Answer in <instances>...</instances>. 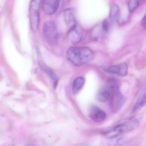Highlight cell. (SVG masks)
<instances>
[{"instance_id":"cell-18","label":"cell","mask_w":146,"mask_h":146,"mask_svg":"<svg viewBox=\"0 0 146 146\" xmlns=\"http://www.w3.org/2000/svg\"><path fill=\"white\" fill-rule=\"evenodd\" d=\"M141 24L143 27L146 29V14L142 20Z\"/></svg>"},{"instance_id":"cell-17","label":"cell","mask_w":146,"mask_h":146,"mask_svg":"<svg viewBox=\"0 0 146 146\" xmlns=\"http://www.w3.org/2000/svg\"><path fill=\"white\" fill-rule=\"evenodd\" d=\"M102 28L105 32H108L109 28V24L108 20H105L102 22Z\"/></svg>"},{"instance_id":"cell-14","label":"cell","mask_w":146,"mask_h":146,"mask_svg":"<svg viewBox=\"0 0 146 146\" xmlns=\"http://www.w3.org/2000/svg\"><path fill=\"white\" fill-rule=\"evenodd\" d=\"M41 66L42 68L43 69V70L48 75V76L51 77V78L53 80L54 82V85H56L57 84V82H58V78H57V76H56L55 74L52 71L51 69L50 68H48L47 66H46L44 64H42V63H40Z\"/></svg>"},{"instance_id":"cell-6","label":"cell","mask_w":146,"mask_h":146,"mask_svg":"<svg viewBox=\"0 0 146 146\" xmlns=\"http://www.w3.org/2000/svg\"><path fill=\"white\" fill-rule=\"evenodd\" d=\"M104 70L108 73L124 76L128 73V66L126 63H122L105 67Z\"/></svg>"},{"instance_id":"cell-3","label":"cell","mask_w":146,"mask_h":146,"mask_svg":"<svg viewBox=\"0 0 146 146\" xmlns=\"http://www.w3.org/2000/svg\"><path fill=\"white\" fill-rule=\"evenodd\" d=\"M139 122L133 118L126 119L109 130L106 131L105 135L108 138H113L127 132L132 131L139 126Z\"/></svg>"},{"instance_id":"cell-5","label":"cell","mask_w":146,"mask_h":146,"mask_svg":"<svg viewBox=\"0 0 146 146\" xmlns=\"http://www.w3.org/2000/svg\"><path fill=\"white\" fill-rule=\"evenodd\" d=\"M41 0H31L29 10L31 28L34 32L37 31L40 24V7Z\"/></svg>"},{"instance_id":"cell-16","label":"cell","mask_w":146,"mask_h":146,"mask_svg":"<svg viewBox=\"0 0 146 146\" xmlns=\"http://www.w3.org/2000/svg\"><path fill=\"white\" fill-rule=\"evenodd\" d=\"M139 5L138 0H129L128 7L129 11L130 12L134 11Z\"/></svg>"},{"instance_id":"cell-2","label":"cell","mask_w":146,"mask_h":146,"mask_svg":"<svg viewBox=\"0 0 146 146\" xmlns=\"http://www.w3.org/2000/svg\"><path fill=\"white\" fill-rule=\"evenodd\" d=\"M106 87L110 92L109 104L111 110L113 112L118 111L124 102L123 97L119 90L117 82L113 78L108 81Z\"/></svg>"},{"instance_id":"cell-7","label":"cell","mask_w":146,"mask_h":146,"mask_svg":"<svg viewBox=\"0 0 146 146\" xmlns=\"http://www.w3.org/2000/svg\"><path fill=\"white\" fill-rule=\"evenodd\" d=\"M60 0H43L42 8L45 14L53 15L58 8Z\"/></svg>"},{"instance_id":"cell-12","label":"cell","mask_w":146,"mask_h":146,"mask_svg":"<svg viewBox=\"0 0 146 146\" xmlns=\"http://www.w3.org/2000/svg\"><path fill=\"white\" fill-rule=\"evenodd\" d=\"M146 105V93H145L138 98L132 108L131 112L133 113L137 112Z\"/></svg>"},{"instance_id":"cell-10","label":"cell","mask_w":146,"mask_h":146,"mask_svg":"<svg viewBox=\"0 0 146 146\" xmlns=\"http://www.w3.org/2000/svg\"><path fill=\"white\" fill-rule=\"evenodd\" d=\"M64 18L66 26L70 29L77 26L76 21L74 12L72 9L65 10L64 13Z\"/></svg>"},{"instance_id":"cell-4","label":"cell","mask_w":146,"mask_h":146,"mask_svg":"<svg viewBox=\"0 0 146 146\" xmlns=\"http://www.w3.org/2000/svg\"><path fill=\"white\" fill-rule=\"evenodd\" d=\"M42 32L48 44L52 46L58 44L59 40V33L54 22L48 21L46 22L43 25Z\"/></svg>"},{"instance_id":"cell-9","label":"cell","mask_w":146,"mask_h":146,"mask_svg":"<svg viewBox=\"0 0 146 146\" xmlns=\"http://www.w3.org/2000/svg\"><path fill=\"white\" fill-rule=\"evenodd\" d=\"M82 33L77 26L70 29L67 33V38L73 44H77L81 41Z\"/></svg>"},{"instance_id":"cell-11","label":"cell","mask_w":146,"mask_h":146,"mask_svg":"<svg viewBox=\"0 0 146 146\" xmlns=\"http://www.w3.org/2000/svg\"><path fill=\"white\" fill-rule=\"evenodd\" d=\"M110 97V92L107 87L102 88L98 91L96 94V99L100 102H104L107 101Z\"/></svg>"},{"instance_id":"cell-13","label":"cell","mask_w":146,"mask_h":146,"mask_svg":"<svg viewBox=\"0 0 146 146\" xmlns=\"http://www.w3.org/2000/svg\"><path fill=\"white\" fill-rule=\"evenodd\" d=\"M85 80L82 77L76 78L72 84V90L74 94H76L81 90L84 85Z\"/></svg>"},{"instance_id":"cell-1","label":"cell","mask_w":146,"mask_h":146,"mask_svg":"<svg viewBox=\"0 0 146 146\" xmlns=\"http://www.w3.org/2000/svg\"><path fill=\"white\" fill-rule=\"evenodd\" d=\"M67 59L76 66H81L88 63L94 57V53L87 47H72L66 52Z\"/></svg>"},{"instance_id":"cell-15","label":"cell","mask_w":146,"mask_h":146,"mask_svg":"<svg viewBox=\"0 0 146 146\" xmlns=\"http://www.w3.org/2000/svg\"><path fill=\"white\" fill-rule=\"evenodd\" d=\"M119 7L116 4H113L111 7L110 17L113 20H117L119 15Z\"/></svg>"},{"instance_id":"cell-8","label":"cell","mask_w":146,"mask_h":146,"mask_svg":"<svg viewBox=\"0 0 146 146\" xmlns=\"http://www.w3.org/2000/svg\"><path fill=\"white\" fill-rule=\"evenodd\" d=\"M90 116L94 121L101 122L106 118V114L104 111L96 106H92L90 111Z\"/></svg>"}]
</instances>
